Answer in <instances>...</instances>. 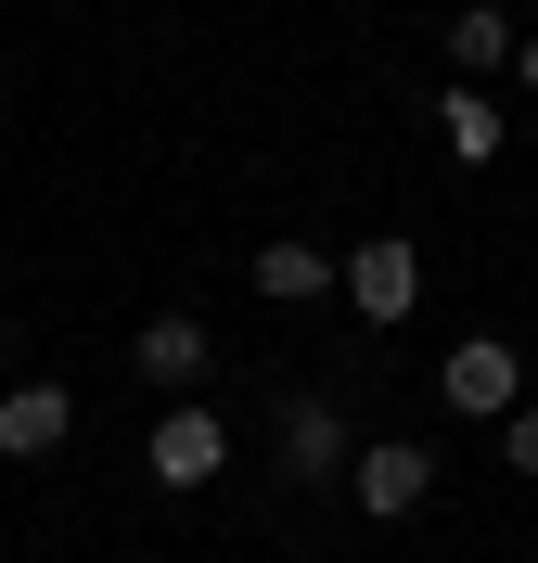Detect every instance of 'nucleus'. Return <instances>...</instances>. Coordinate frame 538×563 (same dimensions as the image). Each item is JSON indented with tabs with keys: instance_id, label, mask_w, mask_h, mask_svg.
Instances as JSON below:
<instances>
[{
	"instance_id": "f257e3e1",
	"label": "nucleus",
	"mask_w": 538,
	"mask_h": 563,
	"mask_svg": "<svg viewBox=\"0 0 538 563\" xmlns=\"http://www.w3.org/2000/svg\"><path fill=\"white\" fill-rule=\"evenodd\" d=\"M218 461H231V422H218L206 397H167L154 435H142V474L154 487H218Z\"/></svg>"
},
{
	"instance_id": "f03ea898",
	"label": "nucleus",
	"mask_w": 538,
	"mask_h": 563,
	"mask_svg": "<svg viewBox=\"0 0 538 563\" xmlns=\"http://www.w3.org/2000/svg\"><path fill=\"white\" fill-rule=\"evenodd\" d=\"M436 397H449L462 422H513L526 410V358H513L501 333H462V346L436 358Z\"/></svg>"
},
{
	"instance_id": "7ed1b4c3",
	"label": "nucleus",
	"mask_w": 538,
	"mask_h": 563,
	"mask_svg": "<svg viewBox=\"0 0 538 563\" xmlns=\"http://www.w3.org/2000/svg\"><path fill=\"white\" fill-rule=\"evenodd\" d=\"M333 295H347V308L385 333V320L424 308V256H410V244H347V256H333Z\"/></svg>"
},
{
	"instance_id": "20e7f679",
	"label": "nucleus",
	"mask_w": 538,
	"mask_h": 563,
	"mask_svg": "<svg viewBox=\"0 0 538 563\" xmlns=\"http://www.w3.org/2000/svg\"><path fill=\"white\" fill-rule=\"evenodd\" d=\"M347 487H359V512H372V526H397V512H424V499H436V449L372 435V449L347 461Z\"/></svg>"
},
{
	"instance_id": "39448f33",
	"label": "nucleus",
	"mask_w": 538,
	"mask_h": 563,
	"mask_svg": "<svg viewBox=\"0 0 538 563\" xmlns=\"http://www.w3.org/2000/svg\"><path fill=\"white\" fill-rule=\"evenodd\" d=\"M206 358H218L206 320H179V308H154L142 333H129V372H142L154 397H193V385H206Z\"/></svg>"
},
{
	"instance_id": "423d86ee",
	"label": "nucleus",
	"mask_w": 538,
	"mask_h": 563,
	"mask_svg": "<svg viewBox=\"0 0 538 563\" xmlns=\"http://www.w3.org/2000/svg\"><path fill=\"white\" fill-rule=\"evenodd\" d=\"M347 410H333V397H283V474H308V487H321V474H347Z\"/></svg>"
},
{
	"instance_id": "0eeeda50",
	"label": "nucleus",
	"mask_w": 538,
	"mask_h": 563,
	"mask_svg": "<svg viewBox=\"0 0 538 563\" xmlns=\"http://www.w3.org/2000/svg\"><path fill=\"white\" fill-rule=\"evenodd\" d=\"M65 422H77V397H65V385H13V397H0V449L39 461V449H65Z\"/></svg>"
},
{
	"instance_id": "6e6552de",
	"label": "nucleus",
	"mask_w": 538,
	"mask_h": 563,
	"mask_svg": "<svg viewBox=\"0 0 538 563\" xmlns=\"http://www.w3.org/2000/svg\"><path fill=\"white\" fill-rule=\"evenodd\" d=\"M256 295H270V308H321V295H333V256L321 244H256Z\"/></svg>"
},
{
	"instance_id": "1a4fd4ad",
	"label": "nucleus",
	"mask_w": 538,
	"mask_h": 563,
	"mask_svg": "<svg viewBox=\"0 0 538 563\" xmlns=\"http://www.w3.org/2000/svg\"><path fill=\"white\" fill-rule=\"evenodd\" d=\"M436 141H449L462 167H487V154H501V103H487V90H449V103H436Z\"/></svg>"
},
{
	"instance_id": "9d476101",
	"label": "nucleus",
	"mask_w": 538,
	"mask_h": 563,
	"mask_svg": "<svg viewBox=\"0 0 538 563\" xmlns=\"http://www.w3.org/2000/svg\"><path fill=\"white\" fill-rule=\"evenodd\" d=\"M513 38H526V26H513L501 0H474L462 26H449V52H462V90H474V77H487V65H513Z\"/></svg>"
},
{
	"instance_id": "9b49d317",
	"label": "nucleus",
	"mask_w": 538,
	"mask_h": 563,
	"mask_svg": "<svg viewBox=\"0 0 538 563\" xmlns=\"http://www.w3.org/2000/svg\"><path fill=\"white\" fill-rule=\"evenodd\" d=\"M501 461H513V474H538V410H513V422H501Z\"/></svg>"
},
{
	"instance_id": "f8f14e48",
	"label": "nucleus",
	"mask_w": 538,
	"mask_h": 563,
	"mask_svg": "<svg viewBox=\"0 0 538 563\" xmlns=\"http://www.w3.org/2000/svg\"><path fill=\"white\" fill-rule=\"evenodd\" d=\"M513 77H526V90H538V38H513Z\"/></svg>"
}]
</instances>
